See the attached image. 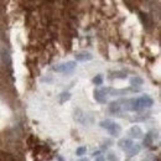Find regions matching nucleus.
Returning <instances> with one entry per match:
<instances>
[{
	"instance_id": "f257e3e1",
	"label": "nucleus",
	"mask_w": 161,
	"mask_h": 161,
	"mask_svg": "<svg viewBox=\"0 0 161 161\" xmlns=\"http://www.w3.org/2000/svg\"><path fill=\"white\" fill-rule=\"evenodd\" d=\"M99 126L105 129L112 136H119V134H120V131H122V126L119 125V124L114 123L113 120H110V119L102 120L99 123Z\"/></svg>"
},
{
	"instance_id": "f03ea898",
	"label": "nucleus",
	"mask_w": 161,
	"mask_h": 161,
	"mask_svg": "<svg viewBox=\"0 0 161 161\" xmlns=\"http://www.w3.org/2000/svg\"><path fill=\"white\" fill-rule=\"evenodd\" d=\"M76 61H68L66 63H61V64H57V66L53 67V71L55 72H58V73H64V75H70L75 71L76 68Z\"/></svg>"
},
{
	"instance_id": "7ed1b4c3",
	"label": "nucleus",
	"mask_w": 161,
	"mask_h": 161,
	"mask_svg": "<svg viewBox=\"0 0 161 161\" xmlns=\"http://www.w3.org/2000/svg\"><path fill=\"white\" fill-rule=\"evenodd\" d=\"M109 91H110V88L94 89V92H93L94 99H95L98 103H100V104H105V103H107V97H105V95L109 93Z\"/></svg>"
},
{
	"instance_id": "20e7f679",
	"label": "nucleus",
	"mask_w": 161,
	"mask_h": 161,
	"mask_svg": "<svg viewBox=\"0 0 161 161\" xmlns=\"http://www.w3.org/2000/svg\"><path fill=\"white\" fill-rule=\"evenodd\" d=\"M93 59V55H92L91 52H79L76 55V61L78 62H88V61H92Z\"/></svg>"
},
{
	"instance_id": "39448f33",
	"label": "nucleus",
	"mask_w": 161,
	"mask_h": 161,
	"mask_svg": "<svg viewBox=\"0 0 161 161\" xmlns=\"http://www.w3.org/2000/svg\"><path fill=\"white\" fill-rule=\"evenodd\" d=\"M129 135H130L131 139H141L142 138V130L138 126V125H134L130 128V130H129Z\"/></svg>"
},
{
	"instance_id": "423d86ee",
	"label": "nucleus",
	"mask_w": 161,
	"mask_h": 161,
	"mask_svg": "<svg viewBox=\"0 0 161 161\" xmlns=\"http://www.w3.org/2000/svg\"><path fill=\"white\" fill-rule=\"evenodd\" d=\"M139 100H140V103H141L144 109L153 107V104H154V99L149 95H141V97H139Z\"/></svg>"
},
{
	"instance_id": "0eeeda50",
	"label": "nucleus",
	"mask_w": 161,
	"mask_h": 161,
	"mask_svg": "<svg viewBox=\"0 0 161 161\" xmlns=\"http://www.w3.org/2000/svg\"><path fill=\"white\" fill-rule=\"evenodd\" d=\"M140 150H141V145H140V144H134L130 149H129V150L126 151V154H128V155H126V156H128V159L130 160L131 158H134L135 155H138V154L140 153Z\"/></svg>"
},
{
	"instance_id": "6e6552de",
	"label": "nucleus",
	"mask_w": 161,
	"mask_h": 161,
	"mask_svg": "<svg viewBox=\"0 0 161 161\" xmlns=\"http://www.w3.org/2000/svg\"><path fill=\"white\" fill-rule=\"evenodd\" d=\"M118 145L123 151H128L133 145H134V142H133V140H130V139H122V140H119Z\"/></svg>"
},
{
	"instance_id": "1a4fd4ad",
	"label": "nucleus",
	"mask_w": 161,
	"mask_h": 161,
	"mask_svg": "<svg viewBox=\"0 0 161 161\" xmlns=\"http://www.w3.org/2000/svg\"><path fill=\"white\" fill-rule=\"evenodd\" d=\"M109 110L110 113H114V114H119L122 110V105H120V100H117V102H112L109 105Z\"/></svg>"
},
{
	"instance_id": "9d476101",
	"label": "nucleus",
	"mask_w": 161,
	"mask_h": 161,
	"mask_svg": "<svg viewBox=\"0 0 161 161\" xmlns=\"http://www.w3.org/2000/svg\"><path fill=\"white\" fill-rule=\"evenodd\" d=\"M75 119H76L78 123L86 124V115H84V113L82 112L81 109H77L76 112H75Z\"/></svg>"
},
{
	"instance_id": "9b49d317",
	"label": "nucleus",
	"mask_w": 161,
	"mask_h": 161,
	"mask_svg": "<svg viewBox=\"0 0 161 161\" xmlns=\"http://www.w3.org/2000/svg\"><path fill=\"white\" fill-rule=\"evenodd\" d=\"M154 135H153V133H148V134L145 135L144 138V141H142V145L145 146V148H149V146L153 144V141H154Z\"/></svg>"
},
{
	"instance_id": "f8f14e48",
	"label": "nucleus",
	"mask_w": 161,
	"mask_h": 161,
	"mask_svg": "<svg viewBox=\"0 0 161 161\" xmlns=\"http://www.w3.org/2000/svg\"><path fill=\"white\" fill-rule=\"evenodd\" d=\"M142 83H144V79H142L141 77H139V76H135V77H133L131 79H130V84L131 86H142Z\"/></svg>"
},
{
	"instance_id": "ddd939ff",
	"label": "nucleus",
	"mask_w": 161,
	"mask_h": 161,
	"mask_svg": "<svg viewBox=\"0 0 161 161\" xmlns=\"http://www.w3.org/2000/svg\"><path fill=\"white\" fill-rule=\"evenodd\" d=\"M71 99V93L70 92H63V93L59 94V103L63 104L64 102H67V100Z\"/></svg>"
},
{
	"instance_id": "4468645a",
	"label": "nucleus",
	"mask_w": 161,
	"mask_h": 161,
	"mask_svg": "<svg viewBox=\"0 0 161 161\" xmlns=\"http://www.w3.org/2000/svg\"><path fill=\"white\" fill-rule=\"evenodd\" d=\"M92 82H93L95 86H102V83H103V77H102V75L95 76L93 79H92Z\"/></svg>"
},
{
	"instance_id": "2eb2a0df",
	"label": "nucleus",
	"mask_w": 161,
	"mask_h": 161,
	"mask_svg": "<svg viewBox=\"0 0 161 161\" xmlns=\"http://www.w3.org/2000/svg\"><path fill=\"white\" fill-rule=\"evenodd\" d=\"M86 153H87L86 146H79V148L76 150V155L77 156H83V155H86Z\"/></svg>"
},
{
	"instance_id": "dca6fc26",
	"label": "nucleus",
	"mask_w": 161,
	"mask_h": 161,
	"mask_svg": "<svg viewBox=\"0 0 161 161\" xmlns=\"http://www.w3.org/2000/svg\"><path fill=\"white\" fill-rule=\"evenodd\" d=\"M107 158H108V160H109V161H119V159H118L117 156L114 155L113 153H109V154H108V156H107Z\"/></svg>"
},
{
	"instance_id": "f3484780",
	"label": "nucleus",
	"mask_w": 161,
	"mask_h": 161,
	"mask_svg": "<svg viewBox=\"0 0 161 161\" xmlns=\"http://www.w3.org/2000/svg\"><path fill=\"white\" fill-rule=\"evenodd\" d=\"M94 161H105V158H104L103 155H99V156H97Z\"/></svg>"
},
{
	"instance_id": "a211bd4d",
	"label": "nucleus",
	"mask_w": 161,
	"mask_h": 161,
	"mask_svg": "<svg viewBox=\"0 0 161 161\" xmlns=\"http://www.w3.org/2000/svg\"><path fill=\"white\" fill-rule=\"evenodd\" d=\"M92 155H93L94 158H97V156H99V155H100V151H99V150H98V151H94V153L92 154Z\"/></svg>"
},
{
	"instance_id": "6ab92c4d",
	"label": "nucleus",
	"mask_w": 161,
	"mask_h": 161,
	"mask_svg": "<svg viewBox=\"0 0 161 161\" xmlns=\"http://www.w3.org/2000/svg\"><path fill=\"white\" fill-rule=\"evenodd\" d=\"M77 161H89V159H87V158H82V159L77 160Z\"/></svg>"
},
{
	"instance_id": "aec40b11",
	"label": "nucleus",
	"mask_w": 161,
	"mask_h": 161,
	"mask_svg": "<svg viewBox=\"0 0 161 161\" xmlns=\"http://www.w3.org/2000/svg\"><path fill=\"white\" fill-rule=\"evenodd\" d=\"M107 144H112V142H110V141H107ZM103 148H108V145H105V144H104Z\"/></svg>"
},
{
	"instance_id": "412c9836",
	"label": "nucleus",
	"mask_w": 161,
	"mask_h": 161,
	"mask_svg": "<svg viewBox=\"0 0 161 161\" xmlns=\"http://www.w3.org/2000/svg\"><path fill=\"white\" fill-rule=\"evenodd\" d=\"M142 161H151V159H150V158H146V159H144Z\"/></svg>"
},
{
	"instance_id": "4be33fe9",
	"label": "nucleus",
	"mask_w": 161,
	"mask_h": 161,
	"mask_svg": "<svg viewBox=\"0 0 161 161\" xmlns=\"http://www.w3.org/2000/svg\"><path fill=\"white\" fill-rule=\"evenodd\" d=\"M58 161H64V160H63L62 158H58Z\"/></svg>"
}]
</instances>
